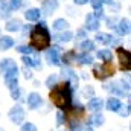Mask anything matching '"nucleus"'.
<instances>
[{"mask_svg":"<svg viewBox=\"0 0 131 131\" xmlns=\"http://www.w3.org/2000/svg\"><path fill=\"white\" fill-rule=\"evenodd\" d=\"M50 99L58 108H67L72 102V87L67 82L61 85H53L50 92Z\"/></svg>","mask_w":131,"mask_h":131,"instance_id":"nucleus-1","label":"nucleus"},{"mask_svg":"<svg viewBox=\"0 0 131 131\" xmlns=\"http://www.w3.org/2000/svg\"><path fill=\"white\" fill-rule=\"evenodd\" d=\"M31 41H32V46L38 50H43L46 47H49L50 44V35L47 32V28H46V23L41 21L31 34Z\"/></svg>","mask_w":131,"mask_h":131,"instance_id":"nucleus-2","label":"nucleus"},{"mask_svg":"<svg viewBox=\"0 0 131 131\" xmlns=\"http://www.w3.org/2000/svg\"><path fill=\"white\" fill-rule=\"evenodd\" d=\"M3 75H5V82H6V85H8L11 90L15 89L17 84H18V67L15 66V67L9 69L8 72H5Z\"/></svg>","mask_w":131,"mask_h":131,"instance_id":"nucleus-3","label":"nucleus"},{"mask_svg":"<svg viewBox=\"0 0 131 131\" xmlns=\"http://www.w3.org/2000/svg\"><path fill=\"white\" fill-rule=\"evenodd\" d=\"M61 75H63V78L66 79V82H67L69 85H72V89H76V87H78V76H76V73H75L72 69L64 67V69L61 70Z\"/></svg>","mask_w":131,"mask_h":131,"instance_id":"nucleus-4","label":"nucleus"},{"mask_svg":"<svg viewBox=\"0 0 131 131\" xmlns=\"http://www.w3.org/2000/svg\"><path fill=\"white\" fill-rule=\"evenodd\" d=\"M60 53H61V49H60L58 46H53L52 49H49V50H47V55H46L49 64H53V66H60L61 64Z\"/></svg>","mask_w":131,"mask_h":131,"instance_id":"nucleus-5","label":"nucleus"},{"mask_svg":"<svg viewBox=\"0 0 131 131\" xmlns=\"http://www.w3.org/2000/svg\"><path fill=\"white\" fill-rule=\"evenodd\" d=\"M9 117H11V121H12L14 124H21L23 119H25V110H23L20 105H15V107L11 108Z\"/></svg>","mask_w":131,"mask_h":131,"instance_id":"nucleus-6","label":"nucleus"},{"mask_svg":"<svg viewBox=\"0 0 131 131\" xmlns=\"http://www.w3.org/2000/svg\"><path fill=\"white\" fill-rule=\"evenodd\" d=\"M95 73H96V76L99 79H104V78H107V76L114 73V67L110 66L108 63H104L101 67H95Z\"/></svg>","mask_w":131,"mask_h":131,"instance_id":"nucleus-7","label":"nucleus"},{"mask_svg":"<svg viewBox=\"0 0 131 131\" xmlns=\"http://www.w3.org/2000/svg\"><path fill=\"white\" fill-rule=\"evenodd\" d=\"M117 57H119V63L124 70H130V52L125 49H117Z\"/></svg>","mask_w":131,"mask_h":131,"instance_id":"nucleus-8","label":"nucleus"},{"mask_svg":"<svg viewBox=\"0 0 131 131\" xmlns=\"http://www.w3.org/2000/svg\"><path fill=\"white\" fill-rule=\"evenodd\" d=\"M43 105V99H41V96L38 95V93H31L29 96H28V107L29 108H32V110H35V108H40Z\"/></svg>","mask_w":131,"mask_h":131,"instance_id":"nucleus-9","label":"nucleus"},{"mask_svg":"<svg viewBox=\"0 0 131 131\" xmlns=\"http://www.w3.org/2000/svg\"><path fill=\"white\" fill-rule=\"evenodd\" d=\"M85 25H87L89 31H96L99 28V20L95 17V14H89L85 17Z\"/></svg>","mask_w":131,"mask_h":131,"instance_id":"nucleus-10","label":"nucleus"},{"mask_svg":"<svg viewBox=\"0 0 131 131\" xmlns=\"http://www.w3.org/2000/svg\"><path fill=\"white\" fill-rule=\"evenodd\" d=\"M58 8V2L57 0H44L43 2V11H44V14H52L55 9Z\"/></svg>","mask_w":131,"mask_h":131,"instance_id":"nucleus-11","label":"nucleus"},{"mask_svg":"<svg viewBox=\"0 0 131 131\" xmlns=\"http://www.w3.org/2000/svg\"><path fill=\"white\" fill-rule=\"evenodd\" d=\"M11 15V8L6 0H0V18H8Z\"/></svg>","mask_w":131,"mask_h":131,"instance_id":"nucleus-12","label":"nucleus"},{"mask_svg":"<svg viewBox=\"0 0 131 131\" xmlns=\"http://www.w3.org/2000/svg\"><path fill=\"white\" fill-rule=\"evenodd\" d=\"M12 67H15V61L11 60V58H5V60L0 61V72H2V75L5 72H8L9 69H12Z\"/></svg>","mask_w":131,"mask_h":131,"instance_id":"nucleus-13","label":"nucleus"},{"mask_svg":"<svg viewBox=\"0 0 131 131\" xmlns=\"http://www.w3.org/2000/svg\"><path fill=\"white\" fill-rule=\"evenodd\" d=\"M40 15H41V12H40V9H37V8L28 9L26 14H25V17H26L29 21H37V20H40Z\"/></svg>","mask_w":131,"mask_h":131,"instance_id":"nucleus-14","label":"nucleus"},{"mask_svg":"<svg viewBox=\"0 0 131 131\" xmlns=\"http://www.w3.org/2000/svg\"><path fill=\"white\" fill-rule=\"evenodd\" d=\"M21 29V21L20 20H9L8 23H6V31H9V32H17V31H20Z\"/></svg>","mask_w":131,"mask_h":131,"instance_id":"nucleus-15","label":"nucleus"},{"mask_svg":"<svg viewBox=\"0 0 131 131\" xmlns=\"http://www.w3.org/2000/svg\"><path fill=\"white\" fill-rule=\"evenodd\" d=\"M52 38H53L55 41H60V43H69V41L73 38V34L67 31V32H63V34H57V35H53Z\"/></svg>","mask_w":131,"mask_h":131,"instance_id":"nucleus-16","label":"nucleus"},{"mask_svg":"<svg viewBox=\"0 0 131 131\" xmlns=\"http://www.w3.org/2000/svg\"><path fill=\"white\" fill-rule=\"evenodd\" d=\"M14 46V40L11 37H2L0 38V50H8Z\"/></svg>","mask_w":131,"mask_h":131,"instance_id":"nucleus-17","label":"nucleus"},{"mask_svg":"<svg viewBox=\"0 0 131 131\" xmlns=\"http://www.w3.org/2000/svg\"><path fill=\"white\" fill-rule=\"evenodd\" d=\"M117 31H119L121 35H127V34H130V21H128V20H125V18H122V20L119 21Z\"/></svg>","mask_w":131,"mask_h":131,"instance_id":"nucleus-18","label":"nucleus"},{"mask_svg":"<svg viewBox=\"0 0 131 131\" xmlns=\"http://www.w3.org/2000/svg\"><path fill=\"white\" fill-rule=\"evenodd\" d=\"M96 40H98L101 44H110V43H113V37L110 34H105V32L98 34L96 35Z\"/></svg>","mask_w":131,"mask_h":131,"instance_id":"nucleus-19","label":"nucleus"},{"mask_svg":"<svg viewBox=\"0 0 131 131\" xmlns=\"http://www.w3.org/2000/svg\"><path fill=\"white\" fill-rule=\"evenodd\" d=\"M107 108H108L110 111H117V110L121 108V101H119L117 98L108 99V102H107Z\"/></svg>","mask_w":131,"mask_h":131,"instance_id":"nucleus-20","label":"nucleus"},{"mask_svg":"<svg viewBox=\"0 0 131 131\" xmlns=\"http://www.w3.org/2000/svg\"><path fill=\"white\" fill-rule=\"evenodd\" d=\"M102 99H98V98H93L90 102H89V110H92V111H99L101 108H102Z\"/></svg>","mask_w":131,"mask_h":131,"instance_id":"nucleus-21","label":"nucleus"},{"mask_svg":"<svg viewBox=\"0 0 131 131\" xmlns=\"http://www.w3.org/2000/svg\"><path fill=\"white\" fill-rule=\"evenodd\" d=\"M98 58L104 60L105 63H110V61H111V52H110L108 49H102V50L98 52Z\"/></svg>","mask_w":131,"mask_h":131,"instance_id":"nucleus-22","label":"nucleus"},{"mask_svg":"<svg viewBox=\"0 0 131 131\" xmlns=\"http://www.w3.org/2000/svg\"><path fill=\"white\" fill-rule=\"evenodd\" d=\"M81 49L84 50V53H90L92 50H95V43L90 41V40H85V41L81 44Z\"/></svg>","mask_w":131,"mask_h":131,"instance_id":"nucleus-23","label":"nucleus"},{"mask_svg":"<svg viewBox=\"0 0 131 131\" xmlns=\"http://www.w3.org/2000/svg\"><path fill=\"white\" fill-rule=\"evenodd\" d=\"M78 58V61L81 63V64H92L93 63V57L90 55V53H82V55H79V57H76Z\"/></svg>","mask_w":131,"mask_h":131,"instance_id":"nucleus-24","label":"nucleus"},{"mask_svg":"<svg viewBox=\"0 0 131 131\" xmlns=\"http://www.w3.org/2000/svg\"><path fill=\"white\" fill-rule=\"evenodd\" d=\"M67 26H69V23L66 21L64 18H58V20H55V23H53V28H55L57 31H64V29H67Z\"/></svg>","mask_w":131,"mask_h":131,"instance_id":"nucleus-25","label":"nucleus"},{"mask_svg":"<svg viewBox=\"0 0 131 131\" xmlns=\"http://www.w3.org/2000/svg\"><path fill=\"white\" fill-rule=\"evenodd\" d=\"M90 122H92L93 125H96V127H101V125L104 124V116H102L101 113H95V114L92 116Z\"/></svg>","mask_w":131,"mask_h":131,"instance_id":"nucleus-26","label":"nucleus"},{"mask_svg":"<svg viewBox=\"0 0 131 131\" xmlns=\"http://www.w3.org/2000/svg\"><path fill=\"white\" fill-rule=\"evenodd\" d=\"M108 87H110V92H113V93H116V95H124V93H125L124 90H121V89H119L117 82H113V84H110Z\"/></svg>","mask_w":131,"mask_h":131,"instance_id":"nucleus-27","label":"nucleus"},{"mask_svg":"<svg viewBox=\"0 0 131 131\" xmlns=\"http://www.w3.org/2000/svg\"><path fill=\"white\" fill-rule=\"evenodd\" d=\"M21 5H23V0H11V2H9V8H11V9H15V11L20 9Z\"/></svg>","mask_w":131,"mask_h":131,"instance_id":"nucleus-28","label":"nucleus"},{"mask_svg":"<svg viewBox=\"0 0 131 131\" xmlns=\"http://www.w3.org/2000/svg\"><path fill=\"white\" fill-rule=\"evenodd\" d=\"M17 50H18V52H21V53H25V55H31V53L34 52L31 46H18V47H17Z\"/></svg>","mask_w":131,"mask_h":131,"instance_id":"nucleus-29","label":"nucleus"},{"mask_svg":"<svg viewBox=\"0 0 131 131\" xmlns=\"http://www.w3.org/2000/svg\"><path fill=\"white\" fill-rule=\"evenodd\" d=\"M55 84H57V75H50V76L46 79V85H47L49 89H52Z\"/></svg>","mask_w":131,"mask_h":131,"instance_id":"nucleus-30","label":"nucleus"},{"mask_svg":"<svg viewBox=\"0 0 131 131\" xmlns=\"http://www.w3.org/2000/svg\"><path fill=\"white\" fill-rule=\"evenodd\" d=\"M21 131H37V127L34 124H31V122H28V124H25L21 127Z\"/></svg>","mask_w":131,"mask_h":131,"instance_id":"nucleus-31","label":"nucleus"},{"mask_svg":"<svg viewBox=\"0 0 131 131\" xmlns=\"http://www.w3.org/2000/svg\"><path fill=\"white\" fill-rule=\"evenodd\" d=\"M90 3L96 11H102V2L101 0H90Z\"/></svg>","mask_w":131,"mask_h":131,"instance_id":"nucleus-32","label":"nucleus"},{"mask_svg":"<svg viewBox=\"0 0 131 131\" xmlns=\"http://www.w3.org/2000/svg\"><path fill=\"white\" fill-rule=\"evenodd\" d=\"M119 110H122V111H119L121 116H124V117H125V116H130V105H127V107H122V105H121Z\"/></svg>","mask_w":131,"mask_h":131,"instance_id":"nucleus-33","label":"nucleus"},{"mask_svg":"<svg viewBox=\"0 0 131 131\" xmlns=\"http://www.w3.org/2000/svg\"><path fill=\"white\" fill-rule=\"evenodd\" d=\"M20 89L18 87H15V89H12L11 90V96H12V99H20Z\"/></svg>","mask_w":131,"mask_h":131,"instance_id":"nucleus-34","label":"nucleus"},{"mask_svg":"<svg viewBox=\"0 0 131 131\" xmlns=\"http://www.w3.org/2000/svg\"><path fill=\"white\" fill-rule=\"evenodd\" d=\"M64 124V114L63 111H58L57 113V125H63Z\"/></svg>","mask_w":131,"mask_h":131,"instance_id":"nucleus-35","label":"nucleus"},{"mask_svg":"<svg viewBox=\"0 0 131 131\" xmlns=\"http://www.w3.org/2000/svg\"><path fill=\"white\" fill-rule=\"evenodd\" d=\"M70 130L72 131H79L81 130V125H79V122H72V125H70Z\"/></svg>","mask_w":131,"mask_h":131,"instance_id":"nucleus-36","label":"nucleus"},{"mask_svg":"<svg viewBox=\"0 0 131 131\" xmlns=\"http://www.w3.org/2000/svg\"><path fill=\"white\" fill-rule=\"evenodd\" d=\"M23 73H25V76H26L28 79H29V78H32V73H31L28 69H23Z\"/></svg>","mask_w":131,"mask_h":131,"instance_id":"nucleus-37","label":"nucleus"},{"mask_svg":"<svg viewBox=\"0 0 131 131\" xmlns=\"http://www.w3.org/2000/svg\"><path fill=\"white\" fill-rule=\"evenodd\" d=\"M76 35H78V37H79V38H85V32H84V31H82V29H79V31H78V32H76Z\"/></svg>","mask_w":131,"mask_h":131,"instance_id":"nucleus-38","label":"nucleus"},{"mask_svg":"<svg viewBox=\"0 0 131 131\" xmlns=\"http://www.w3.org/2000/svg\"><path fill=\"white\" fill-rule=\"evenodd\" d=\"M87 2H89V0H75V3H76V5H85Z\"/></svg>","mask_w":131,"mask_h":131,"instance_id":"nucleus-39","label":"nucleus"},{"mask_svg":"<svg viewBox=\"0 0 131 131\" xmlns=\"http://www.w3.org/2000/svg\"><path fill=\"white\" fill-rule=\"evenodd\" d=\"M85 131H93V130H92V128H87V130H85Z\"/></svg>","mask_w":131,"mask_h":131,"instance_id":"nucleus-40","label":"nucleus"},{"mask_svg":"<svg viewBox=\"0 0 131 131\" xmlns=\"http://www.w3.org/2000/svg\"><path fill=\"white\" fill-rule=\"evenodd\" d=\"M105 2H108V0H105Z\"/></svg>","mask_w":131,"mask_h":131,"instance_id":"nucleus-41","label":"nucleus"}]
</instances>
